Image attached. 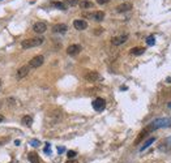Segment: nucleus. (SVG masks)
Masks as SVG:
<instances>
[{
  "label": "nucleus",
  "instance_id": "nucleus-4",
  "mask_svg": "<svg viewBox=\"0 0 171 163\" xmlns=\"http://www.w3.org/2000/svg\"><path fill=\"white\" fill-rule=\"evenodd\" d=\"M91 104H93V108L95 111H103L106 107V100L103 98H95Z\"/></svg>",
  "mask_w": 171,
  "mask_h": 163
},
{
  "label": "nucleus",
  "instance_id": "nucleus-26",
  "mask_svg": "<svg viewBox=\"0 0 171 163\" xmlns=\"http://www.w3.org/2000/svg\"><path fill=\"white\" fill-rule=\"evenodd\" d=\"M30 144L33 145V146H39V141H38V140H33Z\"/></svg>",
  "mask_w": 171,
  "mask_h": 163
},
{
  "label": "nucleus",
  "instance_id": "nucleus-21",
  "mask_svg": "<svg viewBox=\"0 0 171 163\" xmlns=\"http://www.w3.org/2000/svg\"><path fill=\"white\" fill-rule=\"evenodd\" d=\"M64 4L69 5V7H74L78 4V0H64Z\"/></svg>",
  "mask_w": 171,
  "mask_h": 163
},
{
  "label": "nucleus",
  "instance_id": "nucleus-22",
  "mask_svg": "<svg viewBox=\"0 0 171 163\" xmlns=\"http://www.w3.org/2000/svg\"><path fill=\"white\" fill-rule=\"evenodd\" d=\"M146 43H148V46H153L155 43V38H154V35H149L148 39H146Z\"/></svg>",
  "mask_w": 171,
  "mask_h": 163
},
{
  "label": "nucleus",
  "instance_id": "nucleus-25",
  "mask_svg": "<svg viewBox=\"0 0 171 163\" xmlns=\"http://www.w3.org/2000/svg\"><path fill=\"white\" fill-rule=\"evenodd\" d=\"M109 1H110V0H97V3H98V4H101V5H103V4H107Z\"/></svg>",
  "mask_w": 171,
  "mask_h": 163
},
{
  "label": "nucleus",
  "instance_id": "nucleus-6",
  "mask_svg": "<svg viewBox=\"0 0 171 163\" xmlns=\"http://www.w3.org/2000/svg\"><path fill=\"white\" fill-rule=\"evenodd\" d=\"M84 78L89 82H95V81H98V80L101 78V76H99V73L98 72H95V71H89L88 73H85Z\"/></svg>",
  "mask_w": 171,
  "mask_h": 163
},
{
  "label": "nucleus",
  "instance_id": "nucleus-9",
  "mask_svg": "<svg viewBox=\"0 0 171 163\" xmlns=\"http://www.w3.org/2000/svg\"><path fill=\"white\" fill-rule=\"evenodd\" d=\"M80 51H81L80 45H71V46H68V48H67V54H68L69 56H76L77 54H80Z\"/></svg>",
  "mask_w": 171,
  "mask_h": 163
},
{
  "label": "nucleus",
  "instance_id": "nucleus-1",
  "mask_svg": "<svg viewBox=\"0 0 171 163\" xmlns=\"http://www.w3.org/2000/svg\"><path fill=\"white\" fill-rule=\"evenodd\" d=\"M170 125H171V119L162 118V119H155L154 121H152L150 124L146 127V129L149 132H153V130H155V129L165 128V127H170Z\"/></svg>",
  "mask_w": 171,
  "mask_h": 163
},
{
  "label": "nucleus",
  "instance_id": "nucleus-19",
  "mask_svg": "<svg viewBox=\"0 0 171 163\" xmlns=\"http://www.w3.org/2000/svg\"><path fill=\"white\" fill-rule=\"evenodd\" d=\"M80 7L83 9H89V8H93V3L89 1V0H83L80 1Z\"/></svg>",
  "mask_w": 171,
  "mask_h": 163
},
{
  "label": "nucleus",
  "instance_id": "nucleus-11",
  "mask_svg": "<svg viewBox=\"0 0 171 163\" xmlns=\"http://www.w3.org/2000/svg\"><path fill=\"white\" fill-rule=\"evenodd\" d=\"M29 71H30V67L29 65H24L21 67L19 71H17V78L21 80V78H25L28 74H29Z\"/></svg>",
  "mask_w": 171,
  "mask_h": 163
},
{
  "label": "nucleus",
  "instance_id": "nucleus-14",
  "mask_svg": "<svg viewBox=\"0 0 171 163\" xmlns=\"http://www.w3.org/2000/svg\"><path fill=\"white\" fill-rule=\"evenodd\" d=\"M67 30H68V26L65 24H58L52 28V31L54 33H60V34H64Z\"/></svg>",
  "mask_w": 171,
  "mask_h": 163
},
{
  "label": "nucleus",
  "instance_id": "nucleus-7",
  "mask_svg": "<svg viewBox=\"0 0 171 163\" xmlns=\"http://www.w3.org/2000/svg\"><path fill=\"white\" fill-rule=\"evenodd\" d=\"M158 149L161 151H170L171 150V136L161 141V144L158 145Z\"/></svg>",
  "mask_w": 171,
  "mask_h": 163
},
{
  "label": "nucleus",
  "instance_id": "nucleus-29",
  "mask_svg": "<svg viewBox=\"0 0 171 163\" xmlns=\"http://www.w3.org/2000/svg\"><path fill=\"white\" fill-rule=\"evenodd\" d=\"M4 120H5V118L3 116V115H0V123H3V121H4Z\"/></svg>",
  "mask_w": 171,
  "mask_h": 163
},
{
  "label": "nucleus",
  "instance_id": "nucleus-28",
  "mask_svg": "<svg viewBox=\"0 0 171 163\" xmlns=\"http://www.w3.org/2000/svg\"><path fill=\"white\" fill-rule=\"evenodd\" d=\"M64 150H65V149H64V147L63 146H60V147H58V151H59V153H63V151Z\"/></svg>",
  "mask_w": 171,
  "mask_h": 163
},
{
  "label": "nucleus",
  "instance_id": "nucleus-8",
  "mask_svg": "<svg viewBox=\"0 0 171 163\" xmlns=\"http://www.w3.org/2000/svg\"><path fill=\"white\" fill-rule=\"evenodd\" d=\"M128 39V35L127 34H123V35H117V37H114L111 39V43L114 46H120L123 45V43H126Z\"/></svg>",
  "mask_w": 171,
  "mask_h": 163
},
{
  "label": "nucleus",
  "instance_id": "nucleus-18",
  "mask_svg": "<svg viewBox=\"0 0 171 163\" xmlns=\"http://www.w3.org/2000/svg\"><path fill=\"white\" fill-rule=\"evenodd\" d=\"M28 159H29L30 163H41V161H39V157L35 153H29V155H28Z\"/></svg>",
  "mask_w": 171,
  "mask_h": 163
},
{
  "label": "nucleus",
  "instance_id": "nucleus-31",
  "mask_svg": "<svg viewBox=\"0 0 171 163\" xmlns=\"http://www.w3.org/2000/svg\"><path fill=\"white\" fill-rule=\"evenodd\" d=\"M169 107H170V108H171V102H170V103H169Z\"/></svg>",
  "mask_w": 171,
  "mask_h": 163
},
{
  "label": "nucleus",
  "instance_id": "nucleus-12",
  "mask_svg": "<svg viewBox=\"0 0 171 163\" xmlns=\"http://www.w3.org/2000/svg\"><path fill=\"white\" fill-rule=\"evenodd\" d=\"M73 26L77 30H85V29H88V22L85 20H74Z\"/></svg>",
  "mask_w": 171,
  "mask_h": 163
},
{
  "label": "nucleus",
  "instance_id": "nucleus-5",
  "mask_svg": "<svg viewBox=\"0 0 171 163\" xmlns=\"http://www.w3.org/2000/svg\"><path fill=\"white\" fill-rule=\"evenodd\" d=\"M45 61V57L42 55H38V56H34L33 59L29 61V67L30 68H39Z\"/></svg>",
  "mask_w": 171,
  "mask_h": 163
},
{
  "label": "nucleus",
  "instance_id": "nucleus-27",
  "mask_svg": "<svg viewBox=\"0 0 171 163\" xmlns=\"http://www.w3.org/2000/svg\"><path fill=\"white\" fill-rule=\"evenodd\" d=\"M103 31L102 28H97V30H95V34H101V33Z\"/></svg>",
  "mask_w": 171,
  "mask_h": 163
},
{
  "label": "nucleus",
  "instance_id": "nucleus-30",
  "mask_svg": "<svg viewBox=\"0 0 171 163\" xmlns=\"http://www.w3.org/2000/svg\"><path fill=\"white\" fill-rule=\"evenodd\" d=\"M67 163H77V162H76V161H68Z\"/></svg>",
  "mask_w": 171,
  "mask_h": 163
},
{
  "label": "nucleus",
  "instance_id": "nucleus-20",
  "mask_svg": "<svg viewBox=\"0 0 171 163\" xmlns=\"http://www.w3.org/2000/svg\"><path fill=\"white\" fill-rule=\"evenodd\" d=\"M51 5L55 7V8H58V9H62V10L67 9V5L64 4V3H62V1H51Z\"/></svg>",
  "mask_w": 171,
  "mask_h": 163
},
{
  "label": "nucleus",
  "instance_id": "nucleus-15",
  "mask_svg": "<svg viewBox=\"0 0 171 163\" xmlns=\"http://www.w3.org/2000/svg\"><path fill=\"white\" fill-rule=\"evenodd\" d=\"M129 52L132 54V55L138 56V55H142V54L145 52V48H144V47H133V48H131Z\"/></svg>",
  "mask_w": 171,
  "mask_h": 163
},
{
  "label": "nucleus",
  "instance_id": "nucleus-23",
  "mask_svg": "<svg viewBox=\"0 0 171 163\" xmlns=\"http://www.w3.org/2000/svg\"><path fill=\"white\" fill-rule=\"evenodd\" d=\"M76 151H73V150H69L68 151V153H67V157H68L69 159H72V158H74V157H76Z\"/></svg>",
  "mask_w": 171,
  "mask_h": 163
},
{
  "label": "nucleus",
  "instance_id": "nucleus-17",
  "mask_svg": "<svg viewBox=\"0 0 171 163\" xmlns=\"http://www.w3.org/2000/svg\"><path fill=\"white\" fill-rule=\"evenodd\" d=\"M154 141H155L154 137H150V138H149V140H146V141H145V142H144V145H142V146L140 147V151H144L145 149H148V147L150 146V145H152L153 142H154Z\"/></svg>",
  "mask_w": 171,
  "mask_h": 163
},
{
  "label": "nucleus",
  "instance_id": "nucleus-13",
  "mask_svg": "<svg viewBox=\"0 0 171 163\" xmlns=\"http://www.w3.org/2000/svg\"><path fill=\"white\" fill-rule=\"evenodd\" d=\"M131 9H132V4H131V3H123V4H120V5L116 7V10L119 13L128 12V10H131Z\"/></svg>",
  "mask_w": 171,
  "mask_h": 163
},
{
  "label": "nucleus",
  "instance_id": "nucleus-10",
  "mask_svg": "<svg viewBox=\"0 0 171 163\" xmlns=\"http://www.w3.org/2000/svg\"><path fill=\"white\" fill-rule=\"evenodd\" d=\"M33 30L37 33V34H43V33L47 30V25L45 22H35L33 26Z\"/></svg>",
  "mask_w": 171,
  "mask_h": 163
},
{
  "label": "nucleus",
  "instance_id": "nucleus-32",
  "mask_svg": "<svg viewBox=\"0 0 171 163\" xmlns=\"http://www.w3.org/2000/svg\"><path fill=\"white\" fill-rule=\"evenodd\" d=\"M0 86H1V81H0Z\"/></svg>",
  "mask_w": 171,
  "mask_h": 163
},
{
  "label": "nucleus",
  "instance_id": "nucleus-3",
  "mask_svg": "<svg viewBox=\"0 0 171 163\" xmlns=\"http://www.w3.org/2000/svg\"><path fill=\"white\" fill-rule=\"evenodd\" d=\"M84 17H88V19L95 20V21H102L105 19V12L103 10H95L93 13H83Z\"/></svg>",
  "mask_w": 171,
  "mask_h": 163
},
{
  "label": "nucleus",
  "instance_id": "nucleus-2",
  "mask_svg": "<svg viewBox=\"0 0 171 163\" xmlns=\"http://www.w3.org/2000/svg\"><path fill=\"white\" fill-rule=\"evenodd\" d=\"M45 38L42 37H35V38H29V39H25L21 43L22 48H31V47H37V46H41L43 43Z\"/></svg>",
  "mask_w": 171,
  "mask_h": 163
},
{
  "label": "nucleus",
  "instance_id": "nucleus-16",
  "mask_svg": "<svg viewBox=\"0 0 171 163\" xmlns=\"http://www.w3.org/2000/svg\"><path fill=\"white\" fill-rule=\"evenodd\" d=\"M21 123L26 127H30L31 123H33V118L29 116V115H25V116H22V119H21Z\"/></svg>",
  "mask_w": 171,
  "mask_h": 163
},
{
  "label": "nucleus",
  "instance_id": "nucleus-24",
  "mask_svg": "<svg viewBox=\"0 0 171 163\" xmlns=\"http://www.w3.org/2000/svg\"><path fill=\"white\" fill-rule=\"evenodd\" d=\"M45 153H47V154L51 153V150H50V144H46V146H45Z\"/></svg>",
  "mask_w": 171,
  "mask_h": 163
}]
</instances>
